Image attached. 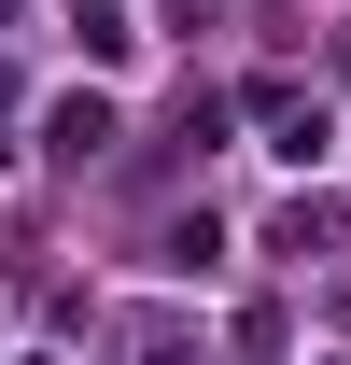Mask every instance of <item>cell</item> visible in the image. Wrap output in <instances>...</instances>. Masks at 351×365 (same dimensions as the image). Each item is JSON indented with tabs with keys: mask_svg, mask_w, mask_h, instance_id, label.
Here are the masks:
<instances>
[{
	"mask_svg": "<svg viewBox=\"0 0 351 365\" xmlns=\"http://www.w3.org/2000/svg\"><path fill=\"white\" fill-rule=\"evenodd\" d=\"M71 43H85L98 71H127V56H141V14H127V0H85V14H71Z\"/></svg>",
	"mask_w": 351,
	"mask_h": 365,
	"instance_id": "cell-1",
	"label": "cell"
},
{
	"mask_svg": "<svg viewBox=\"0 0 351 365\" xmlns=\"http://www.w3.org/2000/svg\"><path fill=\"white\" fill-rule=\"evenodd\" d=\"M323 239H337V197H281V225H267V253H295V267H309Z\"/></svg>",
	"mask_w": 351,
	"mask_h": 365,
	"instance_id": "cell-3",
	"label": "cell"
},
{
	"mask_svg": "<svg viewBox=\"0 0 351 365\" xmlns=\"http://www.w3.org/2000/svg\"><path fill=\"white\" fill-rule=\"evenodd\" d=\"M43 140H56V169H85L98 140H113V98H56V113H43Z\"/></svg>",
	"mask_w": 351,
	"mask_h": 365,
	"instance_id": "cell-2",
	"label": "cell"
}]
</instances>
